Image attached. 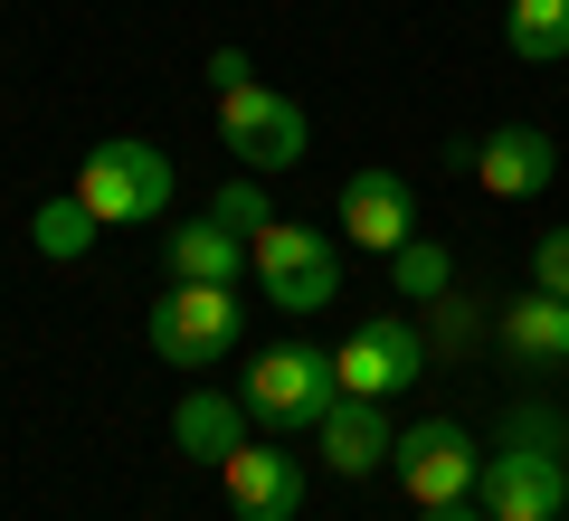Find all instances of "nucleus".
Listing matches in <instances>:
<instances>
[{"mask_svg":"<svg viewBox=\"0 0 569 521\" xmlns=\"http://www.w3.org/2000/svg\"><path fill=\"white\" fill-rule=\"evenodd\" d=\"M247 418L276 427V437H305V427H323V408L342 399V380H332V351L323 341H266L257 361H247Z\"/></svg>","mask_w":569,"mask_h":521,"instance_id":"nucleus-1","label":"nucleus"},{"mask_svg":"<svg viewBox=\"0 0 569 521\" xmlns=\"http://www.w3.org/2000/svg\"><path fill=\"white\" fill-rule=\"evenodd\" d=\"M171 181H181V171H171V152L162 142H96V152H86V171H77V200L96 209L104 228H142V219H171Z\"/></svg>","mask_w":569,"mask_h":521,"instance_id":"nucleus-2","label":"nucleus"},{"mask_svg":"<svg viewBox=\"0 0 569 521\" xmlns=\"http://www.w3.org/2000/svg\"><path fill=\"white\" fill-rule=\"evenodd\" d=\"M152 351H162L171 370H219L228 351H238V332H247V303H238V284H171L162 303H152Z\"/></svg>","mask_w":569,"mask_h":521,"instance_id":"nucleus-3","label":"nucleus"},{"mask_svg":"<svg viewBox=\"0 0 569 521\" xmlns=\"http://www.w3.org/2000/svg\"><path fill=\"white\" fill-rule=\"evenodd\" d=\"M427 361H437V351H427V332L408 313H361L342 341H332V380H342V399H380V408L399 399V389H418Z\"/></svg>","mask_w":569,"mask_h":521,"instance_id":"nucleus-4","label":"nucleus"},{"mask_svg":"<svg viewBox=\"0 0 569 521\" xmlns=\"http://www.w3.org/2000/svg\"><path fill=\"white\" fill-rule=\"evenodd\" d=\"M257 294L276 303V313H323V303H342V247L323 238V228H257Z\"/></svg>","mask_w":569,"mask_h":521,"instance_id":"nucleus-5","label":"nucleus"},{"mask_svg":"<svg viewBox=\"0 0 569 521\" xmlns=\"http://www.w3.org/2000/svg\"><path fill=\"white\" fill-rule=\"evenodd\" d=\"M219 142L247 161V171H295V161L313 152V123L295 96H276V86H219Z\"/></svg>","mask_w":569,"mask_h":521,"instance_id":"nucleus-6","label":"nucleus"},{"mask_svg":"<svg viewBox=\"0 0 569 521\" xmlns=\"http://www.w3.org/2000/svg\"><path fill=\"white\" fill-rule=\"evenodd\" d=\"M475 502L493 521H560L569 512V455H541V445H485V474H475Z\"/></svg>","mask_w":569,"mask_h":521,"instance_id":"nucleus-7","label":"nucleus"},{"mask_svg":"<svg viewBox=\"0 0 569 521\" xmlns=\"http://www.w3.org/2000/svg\"><path fill=\"white\" fill-rule=\"evenodd\" d=\"M389 464H399V493L418 502V512H427V502H466L475 474H485V455H475V437H466L456 418L399 427V455H389Z\"/></svg>","mask_w":569,"mask_h":521,"instance_id":"nucleus-8","label":"nucleus"},{"mask_svg":"<svg viewBox=\"0 0 569 521\" xmlns=\"http://www.w3.org/2000/svg\"><path fill=\"white\" fill-rule=\"evenodd\" d=\"M332 228H342L351 247H370V257H399L408 238H418V190L399 181V171H351L342 181V209H332Z\"/></svg>","mask_w":569,"mask_h":521,"instance_id":"nucleus-9","label":"nucleus"},{"mask_svg":"<svg viewBox=\"0 0 569 521\" xmlns=\"http://www.w3.org/2000/svg\"><path fill=\"white\" fill-rule=\"evenodd\" d=\"M485 200H541L550 181H560V142L541 133V123H503V133L475 142V171H466Z\"/></svg>","mask_w":569,"mask_h":521,"instance_id":"nucleus-10","label":"nucleus"},{"mask_svg":"<svg viewBox=\"0 0 569 521\" xmlns=\"http://www.w3.org/2000/svg\"><path fill=\"white\" fill-rule=\"evenodd\" d=\"M493 341H503V361L531 370V380L541 370H569V294H541V284L531 294H503L493 303Z\"/></svg>","mask_w":569,"mask_h":521,"instance_id":"nucleus-11","label":"nucleus"},{"mask_svg":"<svg viewBox=\"0 0 569 521\" xmlns=\"http://www.w3.org/2000/svg\"><path fill=\"white\" fill-rule=\"evenodd\" d=\"M219 483H228V512L238 521H295L305 512V464L284 455V445H238L219 464Z\"/></svg>","mask_w":569,"mask_h":521,"instance_id":"nucleus-12","label":"nucleus"},{"mask_svg":"<svg viewBox=\"0 0 569 521\" xmlns=\"http://www.w3.org/2000/svg\"><path fill=\"white\" fill-rule=\"evenodd\" d=\"M162 265H171V284H238L257 265V238H238L228 219H171Z\"/></svg>","mask_w":569,"mask_h":521,"instance_id":"nucleus-13","label":"nucleus"},{"mask_svg":"<svg viewBox=\"0 0 569 521\" xmlns=\"http://www.w3.org/2000/svg\"><path fill=\"white\" fill-rule=\"evenodd\" d=\"M313 437H323V464H332V474H351V483L380 474V464L399 455V427H389V408H380V399H332Z\"/></svg>","mask_w":569,"mask_h":521,"instance_id":"nucleus-14","label":"nucleus"},{"mask_svg":"<svg viewBox=\"0 0 569 521\" xmlns=\"http://www.w3.org/2000/svg\"><path fill=\"white\" fill-rule=\"evenodd\" d=\"M238 445H247V399H228V389H181V408H171V455L219 474Z\"/></svg>","mask_w":569,"mask_h":521,"instance_id":"nucleus-15","label":"nucleus"},{"mask_svg":"<svg viewBox=\"0 0 569 521\" xmlns=\"http://www.w3.org/2000/svg\"><path fill=\"white\" fill-rule=\"evenodd\" d=\"M503 48L522 67H560L569 58V0H503Z\"/></svg>","mask_w":569,"mask_h":521,"instance_id":"nucleus-16","label":"nucleus"},{"mask_svg":"<svg viewBox=\"0 0 569 521\" xmlns=\"http://www.w3.org/2000/svg\"><path fill=\"white\" fill-rule=\"evenodd\" d=\"M485 303H493V294H466V284H447L437 303H418V313H427V351H437V361H475V341L493 332Z\"/></svg>","mask_w":569,"mask_h":521,"instance_id":"nucleus-17","label":"nucleus"},{"mask_svg":"<svg viewBox=\"0 0 569 521\" xmlns=\"http://www.w3.org/2000/svg\"><path fill=\"white\" fill-rule=\"evenodd\" d=\"M447 284H456V257L437 238H408L399 257H389V294H399V303H437Z\"/></svg>","mask_w":569,"mask_h":521,"instance_id":"nucleus-18","label":"nucleus"},{"mask_svg":"<svg viewBox=\"0 0 569 521\" xmlns=\"http://www.w3.org/2000/svg\"><path fill=\"white\" fill-rule=\"evenodd\" d=\"M96 228H104V219H96V209L77 200V190H67V200H48L39 219H29V247L67 265V257H86V247H96Z\"/></svg>","mask_w":569,"mask_h":521,"instance_id":"nucleus-19","label":"nucleus"},{"mask_svg":"<svg viewBox=\"0 0 569 521\" xmlns=\"http://www.w3.org/2000/svg\"><path fill=\"white\" fill-rule=\"evenodd\" d=\"M209 219H228L238 238H257V228H276V200H266V171H238V181L209 200Z\"/></svg>","mask_w":569,"mask_h":521,"instance_id":"nucleus-20","label":"nucleus"},{"mask_svg":"<svg viewBox=\"0 0 569 521\" xmlns=\"http://www.w3.org/2000/svg\"><path fill=\"white\" fill-rule=\"evenodd\" d=\"M503 437H512V445H541V455H569V408H550V399H512Z\"/></svg>","mask_w":569,"mask_h":521,"instance_id":"nucleus-21","label":"nucleus"},{"mask_svg":"<svg viewBox=\"0 0 569 521\" xmlns=\"http://www.w3.org/2000/svg\"><path fill=\"white\" fill-rule=\"evenodd\" d=\"M531 284H541V294H569V228H541V247H531Z\"/></svg>","mask_w":569,"mask_h":521,"instance_id":"nucleus-22","label":"nucleus"},{"mask_svg":"<svg viewBox=\"0 0 569 521\" xmlns=\"http://www.w3.org/2000/svg\"><path fill=\"white\" fill-rule=\"evenodd\" d=\"M418 521H493V512H485V502H475V493H466V502H427V512H418Z\"/></svg>","mask_w":569,"mask_h":521,"instance_id":"nucleus-23","label":"nucleus"}]
</instances>
